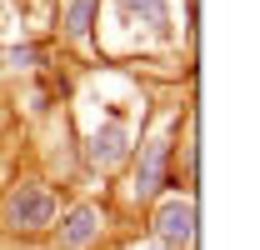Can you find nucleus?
Returning a JSON list of instances; mask_svg holds the SVG:
<instances>
[{
    "label": "nucleus",
    "instance_id": "obj_1",
    "mask_svg": "<svg viewBox=\"0 0 260 250\" xmlns=\"http://www.w3.org/2000/svg\"><path fill=\"white\" fill-rule=\"evenodd\" d=\"M110 30L100 40V50L110 55L120 45V55L135 50H155V45H175V5L170 0H100Z\"/></svg>",
    "mask_w": 260,
    "mask_h": 250
},
{
    "label": "nucleus",
    "instance_id": "obj_7",
    "mask_svg": "<svg viewBox=\"0 0 260 250\" xmlns=\"http://www.w3.org/2000/svg\"><path fill=\"white\" fill-rule=\"evenodd\" d=\"M100 25V0H70L60 15V35L65 45H75V50H90V35Z\"/></svg>",
    "mask_w": 260,
    "mask_h": 250
},
{
    "label": "nucleus",
    "instance_id": "obj_5",
    "mask_svg": "<svg viewBox=\"0 0 260 250\" xmlns=\"http://www.w3.org/2000/svg\"><path fill=\"white\" fill-rule=\"evenodd\" d=\"M195 225H200V210H195L190 190H165L155 195V210H150V240L160 250H190L195 245Z\"/></svg>",
    "mask_w": 260,
    "mask_h": 250
},
{
    "label": "nucleus",
    "instance_id": "obj_3",
    "mask_svg": "<svg viewBox=\"0 0 260 250\" xmlns=\"http://www.w3.org/2000/svg\"><path fill=\"white\" fill-rule=\"evenodd\" d=\"M135 155V120H130V100H105L100 125H90L80 135V160L90 175H115L120 165H130Z\"/></svg>",
    "mask_w": 260,
    "mask_h": 250
},
{
    "label": "nucleus",
    "instance_id": "obj_9",
    "mask_svg": "<svg viewBox=\"0 0 260 250\" xmlns=\"http://www.w3.org/2000/svg\"><path fill=\"white\" fill-rule=\"evenodd\" d=\"M135 250H160V245H155V240H145V245H135Z\"/></svg>",
    "mask_w": 260,
    "mask_h": 250
},
{
    "label": "nucleus",
    "instance_id": "obj_2",
    "mask_svg": "<svg viewBox=\"0 0 260 250\" xmlns=\"http://www.w3.org/2000/svg\"><path fill=\"white\" fill-rule=\"evenodd\" d=\"M55 220H60V195L50 180H40V175H15L5 195H0V225L10 230V235H20V240H40V235H50L55 230Z\"/></svg>",
    "mask_w": 260,
    "mask_h": 250
},
{
    "label": "nucleus",
    "instance_id": "obj_10",
    "mask_svg": "<svg viewBox=\"0 0 260 250\" xmlns=\"http://www.w3.org/2000/svg\"><path fill=\"white\" fill-rule=\"evenodd\" d=\"M185 10H190V15H195V0H185Z\"/></svg>",
    "mask_w": 260,
    "mask_h": 250
},
{
    "label": "nucleus",
    "instance_id": "obj_6",
    "mask_svg": "<svg viewBox=\"0 0 260 250\" xmlns=\"http://www.w3.org/2000/svg\"><path fill=\"white\" fill-rule=\"evenodd\" d=\"M105 225H110V210L100 200H75L70 210H60L50 235H55V250H95Z\"/></svg>",
    "mask_w": 260,
    "mask_h": 250
},
{
    "label": "nucleus",
    "instance_id": "obj_4",
    "mask_svg": "<svg viewBox=\"0 0 260 250\" xmlns=\"http://www.w3.org/2000/svg\"><path fill=\"white\" fill-rule=\"evenodd\" d=\"M175 125H180V110H170L165 125H155L150 135H140V150L130 155V200H135V205H150V200L165 195V185H170Z\"/></svg>",
    "mask_w": 260,
    "mask_h": 250
},
{
    "label": "nucleus",
    "instance_id": "obj_8",
    "mask_svg": "<svg viewBox=\"0 0 260 250\" xmlns=\"http://www.w3.org/2000/svg\"><path fill=\"white\" fill-rule=\"evenodd\" d=\"M5 65H10V70H40V65H45V50H40V45H10V50H5Z\"/></svg>",
    "mask_w": 260,
    "mask_h": 250
}]
</instances>
